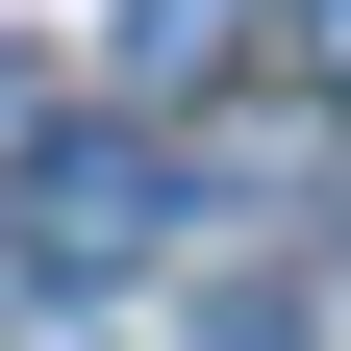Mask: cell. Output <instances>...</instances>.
Returning a JSON list of instances; mask_svg holds the SVG:
<instances>
[{"label": "cell", "mask_w": 351, "mask_h": 351, "mask_svg": "<svg viewBox=\"0 0 351 351\" xmlns=\"http://www.w3.org/2000/svg\"><path fill=\"white\" fill-rule=\"evenodd\" d=\"M0 201H25V276H125V251L176 226V151H151V125H25Z\"/></svg>", "instance_id": "cell-1"}, {"label": "cell", "mask_w": 351, "mask_h": 351, "mask_svg": "<svg viewBox=\"0 0 351 351\" xmlns=\"http://www.w3.org/2000/svg\"><path fill=\"white\" fill-rule=\"evenodd\" d=\"M251 51V0H125V75H151V101H176V75H226Z\"/></svg>", "instance_id": "cell-2"}, {"label": "cell", "mask_w": 351, "mask_h": 351, "mask_svg": "<svg viewBox=\"0 0 351 351\" xmlns=\"http://www.w3.org/2000/svg\"><path fill=\"white\" fill-rule=\"evenodd\" d=\"M201 351H301V301H276V276H226V301H201Z\"/></svg>", "instance_id": "cell-3"}, {"label": "cell", "mask_w": 351, "mask_h": 351, "mask_svg": "<svg viewBox=\"0 0 351 351\" xmlns=\"http://www.w3.org/2000/svg\"><path fill=\"white\" fill-rule=\"evenodd\" d=\"M301 75H326V101H351V0H301Z\"/></svg>", "instance_id": "cell-4"}]
</instances>
